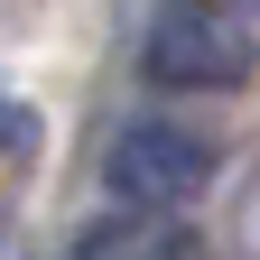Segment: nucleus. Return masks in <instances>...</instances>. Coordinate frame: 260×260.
I'll return each instance as SVG.
<instances>
[{"label":"nucleus","mask_w":260,"mask_h":260,"mask_svg":"<svg viewBox=\"0 0 260 260\" xmlns=\"http://www.w3.org/2000/svg\"><path fill=\"white\" fill-rule=\"evenodd\" d=\"M205 177H214V149H205V130H186V121H121V140L103 158L112 205H140V214L195 205Z\"/></svg>","instance_id":"1"},{"label":"nucleus","mask_w":260,"mask_h":260,"mask_svg":"<svg viewBox=\"0 0 260 260\" xmlns=\"http://www.w3.org/2000/svg\"><path fill=\"white\" fill-rule=\"evenodd\" d=\"M149 75L177 84V93H223V84L251 75V28L233 10H214V0H177L149 28Z\"/></svg>","instance_id":"2"},{"label":"nucleus","mask_w":260,"mask_h":260,"mask_svg":"<svg viewBox=\"0 0 260 260\" xmlns=\"http://www.w3.org/2000/svg\"><path fill=\"white\" fill-rule=\"evenodd\" d=\"M75 260H186V233H177V214L121 205L112 223H93V233L75 242Z\"/></svg>","instance_id":"3"}]
</instances>
